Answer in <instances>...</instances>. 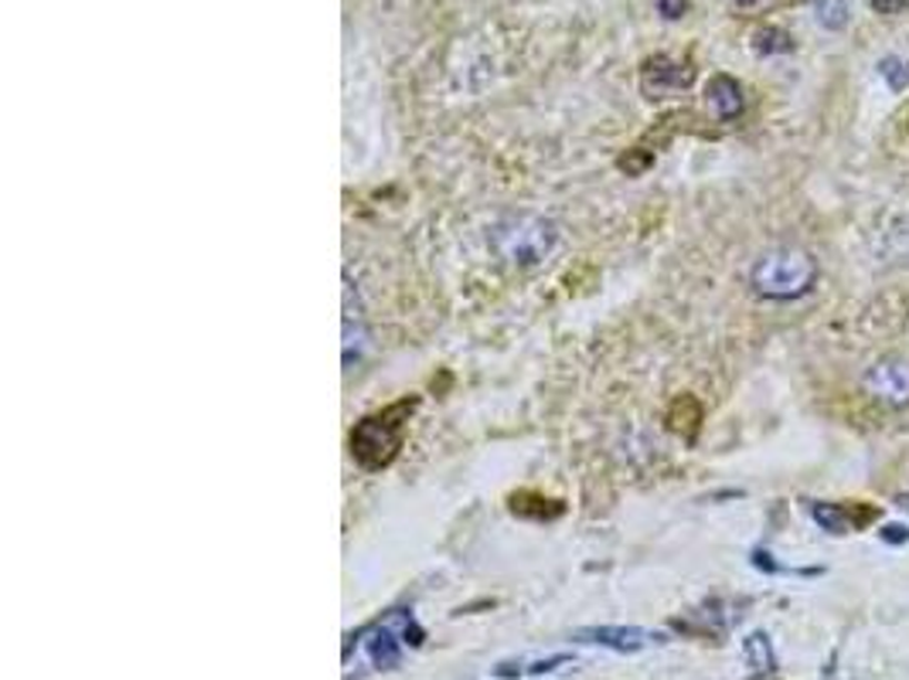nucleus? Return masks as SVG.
I'll list each match as a JSON object with an SVG mask.
<instances>
[{
  "mask_svg": "<svg viewBox=\"0 0 909 680\" xmlns=\"http://www.w3.org/2000/svg\"><path fill=\"white\" fill-rule=\"evenodd\" d=\"M815 282H818V259L808 249H797V246H780L763 252L750 272L753 293L777 303L808 297L815 290Z\"/></svg>",
  "mask_w": 909,
  "mask_h": 680,
  "instance_id": "f257e3e1",
  "label": "nucleus"
},
{
  "mask_svg": "<svg viewBox=\"0 0 909 680\" xmlns=\"http://www.w3.org/2000/svg\"><path fill=\"white\" fill-rule=\"evenodd\" d=\"M416 402H396L376 416L361 419L351 429V457L364 467V470H382L396 460V452L402 446V432L409 422Z\"/></svg>",
  "mask_w": 909,
  "mask_h": 680,
  "instance_id": "f03ea898",
  "label": "nucleus"
},
{
  "mask_svg": "<svg viewBox=\"0 0 909 680\" xmlns=\"http://www.w3.org/2000/svg\"><path fill=\"white\" fill-rule=\"evenodd\" d=\"M556 239H559L556 224L546 218H535V214H515V218L501 221L495 232L498 252L518 266H535L539 259H546L556 249Z\"/></svg>",
  "mask_w": 909,
  "mask_h": 680,
  "instance_id": "7ed1b4c3",
  "label": "nucleus"
},
{
  "mask_svg": "<svg viewBox=\"0 0 909 680\" xmlns=\"http://www.w3.org/2000/svg\"><path fill=\"white\" fill-rule=\"evenodd\" d=\"M862 391L886 409H909V361L899 354L872 361L862 374Z\"/></svg>",
  "mask_w": 909,
  "mask_h": 680,
  "instance_id": "20e7f679",
  "label": "nucleus"
},
{
  "mask_svg": "<svg viewBox=\"0 0 909 680\" xmlns=\"http://www.w3.org/2000/svg\"><path fill=\"white\" fill-rule=\"evenodd\" d=\"M572 640L607 647L613 653H637V650H645L651 643H665V633H651V630H640V627H590V630H579Z\"/></svg>",
  "mask_w": 909,
  "mask_h": 680,
  "instance_id": "39448f33",
  "label": "nucleus"
},
{
  "mask_svg": "<svg viewBox=\"0 0 909 680\" xmlns=\"http://www.w3.org/2000/svg\"><path fill=\"white\" fill-rule=\"evenodd\" d=\"M811 514L815 521L831 531V534H848V531H862L869 528L876 518H879V510L869 507V503H815L811 507Z\"/></svg>",
  "mask_w": 909,
  "mask_h": 680,
  "instance_id": "423d86ee",
  "label": "nucleus"
},
{
  "mask_svg": "<svg viewBox=\"0 0 909 680\" xmlns=\"http://www.w3.org/2000/svg\"><path fill=\"white\" fill-rule=\"evenodd\" d=\"M402 622H406V612H399V633L392 630V616L386 622H379V627H364L361 633H368V660L376 670H396L402 663Z\"/></svg>",
  "mask_w": 909,
  "mask_h": 680,
  "instance_id": "0eeeda50",
  "label": "nucleus"
},
{
  "mask_svg": "<svg viewBox=\"0 0 909 680\" xmlns=\"http://www.w3.org/2000/svg\"><path fill=\"white\" fill-rule=\"evenodd\" d=\"M688 86H691V69L688 66H678V62H668V59H655L645 69V92L651 99L665 96V92L688 89Z\"/></svg>",
  "mask_w": 909,
  "mask_h": 680,
  "instance_id": "6e6552de",
  "label": "nucleus"
},
{
  "mask_svg": "<svg viewBox=\"0 0 909 680\" xmlns=\"http://www.w3.org/2000/svg\"><path fill=\"white\" fill-rule=\"evenodd\" d=\"M709 106H712V112H716V117H719L722 123L736 120L739 112H742V106H746L742 86H739L732 76H716V79L709 82Z\"/></svg>",
  "mask_w": 909,
  "mask_h": 680,
  "instance_id": "1a4fd4ad",
  "label": "nucleus"
},
{
  "mask_svg": "<svg viewBox=\"0 0 909 680\" xmlns=\"http://www.w3.org/2000/svg\"><path fill=\"white\" fill-rule=\"evenodd\" d=\"M566 663H572L569 653H556V657H549V660H531V663L505 660V663L495 667V677H501V680H515V677H546V673H556V670L566 667Z\"/></svg>",
  "mask_w": 909,
  "mask_h": 680,
  "instance_id": "9d476101",
  "label": "nucleus"
},
{
  "mask_svg": "<svg viewBox=\"0 0 909 680\" xmlns=\"http://www.w3.org/2000/svg\"><path fill=\"white\" fill-rule=\"evenodd\" d=\"M746 660H750V667H753V680L770 677L777 670V657H773L767 633H753L750 640H746Z\"/></svg>",
  "mask_w": 909,
  "mask_h": 680,
  "instance_id": "9b49d317",
  "label": "nucleus"
},
{
  "mask_svg": "<svg viewBox=\"0 0 909 680\" xmlns=\"http://www.w3.org/2000/svg\"><path fill=\"white\" fill-rule=\"evenodd\" d=\"M671 429H678L681 436H695L699 432V422H702V406L691 399V394H681V399L671 406Z\"/></svg>",
  "mask_w": 909,
  "mask_h": 680,
  "instance_id": "f8f14e48",
  "label": "nucleus"
},
{
  "mask_svg": "<svg viewBox=\"0 0 909 680\" xmlns=\"http://www.w3.org/2000/svg\"><path fill=\"white\" fill-rule=\"evenodd\" d=\"M879 76L892 86V89H906L909 86V62L896 59V54H889V59L879 62Z\"/></svg>",
  "mask_w": 909,
  "mask_h": 680,
  "instance_id": "ddd939ff",
  "label": "nucleus"
},
{
  "mask_svg": "<svg viewBox=\"0 0 909 680\" xmlns=\"http://www.w3.org/2000/svg\"><path fill=\"white\" fill-rule=\"evenodd\" d=\"M757 48L760 51H790L793 44H790V38L783 34V31H777V28H763L760 34H757Z\"/></svg>",
  "mask_w": 909,
  "mask_h": 680,
  "instance_id": "4468645a",
  "label": "nucleus"
},
{
  "mask_svg": "<svg viewBox=\"0 0 909 680\" xmlns=\"http://www.w3.org/2000/svg\"><path fill=\"white\" fill-rule=\"evenodd\" d=\"M828 4H831V8L821 4L818 21H821L825 28H845V21H848V18H845V4H841V0H828Z\"/></svg>",
  "mask_w": 909,
  "mask_h": 680,
  "instance_id": "2eb2a0df",
  "label": "nucleus"
},
{
  "mask_svg": "<svg viewBox=\"0 0 909 680\" xmlns=\"http://www.w3.org/2000/svg\"><path fill=\"white\" fill-rule=\"evenodd\" d=\"M872 8L879 14H902L909 8V0H872Z\"/></svg>",
  "mask_w": 909,
  "mask_h": 680,
  "instance_id": "dca6fc26",
  "label": "nucleus"
},
{
  "mask_svg": "<svg viewBox=\"0 0 909 680\" xmlns=\"http://www.w3.org/2000/svg\"><path fill=\"white\" fill-rule=\"evenodd\" d=\"M658 8H661V14H665V18H671V21H675V18H681V14H685V0H658Z\"/></svg>",
  "mask_w": 909,
  "mask_h": 680,
  "instance_id": "f3484780",
  "label": "nucleus"
},
{
  "mask_svg": "<svg viewBox=\"0 0 909 680\" xmlns=\"http://www.w3.org/2000/svg\"><path fill=\"white\" fill-rule=\"evenodd\" d=\"M882 538L892 541V544H899V541H909V531H902L899 524H889V528L882 531Z\"/></svg>",
  "mask_w": 909,
  "mask_h": 680,
  "instance_id": "a211bd4d",
  "label": "nucleus"
},
{
  "mask_svg": "<svg viewBox=\"0 0 909 680\" xmlns=\"http://www.w3.org/2000/svg\"><path fill=\"white\" fill-rule=\"evenodd\" d=\"M899 507H902V510H909V493H902V497H899Z\"/></svg>",
  "mask_w": 909,
  "mask_h": 680,
  "instance_id": "6ab92c4d",
  "label": "nucleus"
},
{
  "mask_svg": "<svg viewBox=\"0 0 909 680\" xmlns=\"http://www.w3.org/2000/svg\"><path fill=\"white\" fill-rule=\"evenodd\" d=\"M736 4H753V0H736Z\"/></svg>",
  "mask_w": 909,
  "mask_h": 680,
  "instance_id": "aec40b11",
  "label": "nucleus"
}]
</instances>
